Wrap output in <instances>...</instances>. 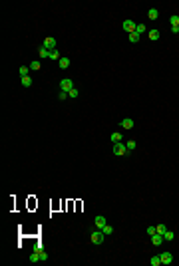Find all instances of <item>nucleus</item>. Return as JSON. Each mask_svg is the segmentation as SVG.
<instances>
[{
	"instance_id": "28",
	"label": "nucleus",
	"mask_w": 179,
	"mask_h": 266,
	"mask_svg": "<svg viewBox=\"0 0 179 266\" xmlns=\"http://www.w3.org/2000/svg\"><path fill=\"white\" fill-rule=\"evenodd\" d=\"M155 228H157V233H159V234H165V230H167V226H165V225H157Z\"/></svg>"
},
{
	"instance_id": "15",
	"label": "nucleus",
	"mask_w": 179,
	"mask_h": 266,
	"mask_svg": "<svg viewBox=\"0 0 179 266\" xmlns=\"http://www.w3.org/2000/svg\"><path fill=\"white\" fill-rule=\"evenodd\" d=\"M30 262H34V264H36V262H42V260H40V254H38V250H34V252L30 254Z\"/></svg>"
},
{
	"instance_id": "24",
	"label": "nucleus",
	"mask_w": 179,
	"mask_h": 266,
	"mask_svg": "<svg viewBox=\"0 0 179 266\" xmlns=\"http://www.w3.org/2000/svg\"><path fill=\"white\" fill-rule=\"evenodd\" d=\"M145 30H147V28H145V24H137V26H135V32H137L139 36H141V34L145 32Z\"/></svg>"
},
{
	"instance_id": "22",
	"label": "nucleus",
	"mask_w": 179,
	"mask_h": 266,
	"mask_svg": "<svg viewBox=\"0 0 179 266\" xmlns=\"http://www.w3.org/2000/svg\"><path fill=\"white\" fill-rule=\"evenodd\" d=\"M38 254H40V260H42V262H46V260H48V254H46V250H44V248H40Z\"/></svg>"
},
{
	"instance_id": "25",
	"label": "nucleus",
	"mask_w": 179,
	"mask_h": 266,
	"mask_svg": "<svg viewBox=\"0 0 179 266\" xmlns=\"http://www.w3.org/2000/svg\"><path fill=\"white\" fill-rule=\"evenodd\" d=\"M102 233H104V234H112L113 233V226L112 225H106L104 228H102Z\"/></svg>"
},
{
	"instance_id": "6",
	"label": "nucleus",
	"mask_w": 179,
	"mask_h": 266,
	"mask_svg": "<svg viewBox=\"0 0 179 266\" xmlns=\"http://www.w3.org/2000/svg\"><path fill=\"white\" fill-rule=\"evenodd\" d=\"M159 258H161V264H171L173 262V254L171 252H163V254H159Z\"/></svg>"
},
{
	"instance_id": "9",
	"label": "nucleus",
	"mask_w": 179,
	"mask_h": 266,
	"mask_svg": "<svg viewBox=\"0 0 179 266\" xmlns=\"http://www.w3.org/2000/svg\"><path fill=\"white\" fill-rule=\"evenodd\" d=\"M121 127H123V129H133V119H132V117L121 119Z\"/></svg>"
},
{
	"instance_id": "19",
	"label": "nucleus",
	"mask_w": 179,
	"mask_h": 266,
	"mask_svg": "<svg viewBox=\"0 0 179 266\" xmlns=\"http://www.w3.org/2000/svg\"><path fill=\"white\" fill-rule=\"evenodd\" d=\"M173 238H175L173 230H165V234H163V240H167V242H169V240H173Z\"/></svg>"
},
{
	"instance_id": "20",
	"label": "nucleus",
	"mask_w": 179,
	"mask_h": 266,
	"mask_svg": "<svg viewBox=\"0 0 179 266\" xmlns=\"http://www.w3.org/2000/svg\"><path fill=\"white\" fill-rule=\"evenodd\" d=\"M28 73H30V68H26V66H20V78H26Z\"/></svg>"
},
{
	"instance_id": "12",
	"label": "nucleus",
	"mask_w": 179,
	"mask_h": 266,
	"mask_svg": "<svg viewBox=\"0 0 179 266\" xmlns=\"http://www.w3.org/2000/svg\"><path fill=\"white\" fill-rule=\"evenodd\" d=\"M58 66L62 68V70L70 68V58H60V60H58Z\"/></svg>"
},
{
	"instance_id": "16",
	"label": "nucleus",
	"mask_w": 179,
	"mask_h": 266,
	"mask_svg": "<svg viewBox=\"0 0 179 266\" xmlns=\"http://www.w3.org/2000/svg\"><path fill=\"white\" fill-rule=\"evenodd\" d=\"M28 68H30V70H32V72H38L40 68H42V64H40L38 60H34V62H32V64H30V66H28Z\"/></svg>"
},
{
	"instance_id": "8",
	"label": "nucleus",
	"mask_w": 179,
	"mask_h": 266,
	"mask_svg": "<svg viewBox=\"0 0 179 266\" xmlns=\"http://www.w3.org/2000/svg\"><path fill=\"white\" fill-rule=\"evenodd\" d=\"M147 18H149V20H157L159 18V10L157 8H149V10H147Z\"/></svg>"
},
{
	"instance_id": "30",
	"label": "nucleus",
	"mask_w": 179,
	"mask_h": 266,
	"mask_svg": "<svg viewBox=\"0 0 179 266\" xmlns=\"http://www.w3.org/2000/svg\"><path fill=\"white\" fill-rule=\"evenodd\" d=\"M155 233H157V228H155V226H147V234H149V236H153Z\"/></svg>"
},
{
	"instance_id": "14",
	"label": "nucleus",
	"mask_w": 179,
	"mask_h": 266,
	"mask_svg": "<svg viewBox=\"0 0 179 266\" xmlns=\"http://www.w3.org/2000/svg\"><path fill=\"white\" fill-rule=\"evenodd\" d=\"M38 56H40V58H50V50H46L44 46H40V50H38Z\"/></svg>"
},
{
	"instance_id": "23",
	"label": "nucleus",
	"mask_w": 179,
	"mask_h": 266,
	"mask_svg": "<svg viewBox=\"0 0 179 266\" xmlns=\"http://www.w3.org/2000/svg\"><path fill=\"white\" fill-rule=\"evenodd\" d=\"M135 145H137V143H135V141H127V143H126V147H127V151H129V153H132V151H133V149H135Z\"/></svg>"
},
{
	"instance_id": "5",
	"label": "nucleus",
	"mask_w": 179,
	"mask_h": 266,
	"mask_svg": "<svg viewBox=\"0 0 179 266\" xmlns=\"http://www.w3.org/2000/svg\"><path fill=\"white\" fill-rule=\"evenodd\" d=\"M94 225H96V228H99V230H102V228L107 225L106 217H104V214H98V217H96V220H94Z\"/></svg>"
},
{
	"instance_id": "26",
	"label": "nucleus",
	"mask_w": 179,
	"mask_h": 266,
	"mask_svg": "<svg viewBox=\"0 0 179 266\" xmlns=\"http://www.w3.org/2000/svg\"><path fill=\"white\" fill-rule=\"evenodd\" d=\"M149 262H151V266H159V264H161V258H159V256H151Z\"/></svg>"
},
{
	"instance_id": "1",
	"label": "nucleus",
	"mask_w": 179,
	"mask_h": 266,
	"mask_svg": "<svg viewBox=\"0 0 179 266\" xmlns=\"http://www.w3.org/2000/svg\"><path fill=\"white\" fill-rule=\"evenodd\" d=\"M104 236H106V234L98 228V230H94V233L90 234V240H92V244H102V242H104Z\"/></svg>"
},
{
	"instance_id": "4",
	"label": "nucleus",
	"mask_w": 179,
	"mask_h": 266,
	"mask_svg": "<svg viewBox=\"0 0 179 266\" xmlns=\"http://www.w3.org/2000/svg\"><path fill=\"white\" fill-rule=\"evenodd\" d=\"M121 26H123V30H126L127 34H132V32H135V26H137V24H135L133 20H123Z\"/></svg>"
},
{
	"instance_id": "2",
	"label": "nucleus",
	"mask_w": 179,
	"mask_h": 266,
	"mask_svg": "<svg viewBox=\"0 0 179 266\" xmlns=\"http://www.w3.org/2000/svg\"><path fill=\"white\" fill-rule=\"evenodd\" d=\"M126 153H129L127 147H126V143H121V141L113 143V155H126Z\"/></svg>"
},
{
	"instance_id": "7",
	"label": "nucleus",
	"mask_w": 179,
	"mask_h": 266,
	"mask_svg": "<svg viewBox=\"0 0 179 266\" xmlns=\"http://www.w3.org/2000/svg\"><path fill=\"white\" fill-rule=\"evenodd\" d=\"M42 46L46 48V50H56V38H46Z\"/></svg>"
},
{
	"instance_id": "31",
	"label": "nucleus",
	"mask_w": 179,
	"mask_h": 266,
	"mask_svg": "<svg viewBox=\"0 0 179 266\" xmlns=\"http://www.w3.org/2000/svg\"><path fill=\"white\" fill-rule=\"evenodd\" d=\"M58 97H60V100H62V101H64V100H68V97H70V95H68L66 92H60V95H58Z\"/></svg>"
},
{
	"instance_id": "18",
	"label": "nucleus",
	"mask_w": 179,
	"mask_h": 266,
	"mask_svg": "<svg viewBox=\"0 0 179 266\" xmlns=\"http://www.w3.org/2000/svg\"><path fill=\"white\" fill-rule=\"evenodd\" d=\"M20 80H22V86H24V87H30V86H32V78H30V76H26V78H20Z\"/></svg>"
},
{
	"instance_id": "17",
	"label": "nucleus",
	"mask_w": 179,
	"mask_h": 266,
	"mask_svg": "<svg viewBox=\"0 0 179 266\" xmlns=\"http://www.w3.org/2000/svg\"><path fill=\"white\" fill-rule=\"evenodd\" d=\"M62 56H60V52H58V48L56 50H50V60H60Z\"/></svg>"
},
{
	"instance_id": "29",
	"label": "nucleus",
	"mask_w": 179,
	"mask_h": 266,
	"mask_svg": "<svg viewBox=\"0 0 179 266\" xmlns=\"http://www.w3.org/2000/svg\"><path fill=\"white\" fill-rule=\"evenodd\" d=\"M169 22H171V26H179V16H171Z\"/></svg>"
},
{
	"instance_id": "27",
	"label": "nucleus",
	"mask_w": 179,
	"mask_h": 266,
	"mask_svg": "<svg viewBox=\"0 0 179 266\" xmlns=\"http://www.w3.org/2000/svg\"><path fill=\"white\" fill-rule=\"evenodd\" d=\"M112 141H113V143L121 141V133H112Z\"/></svg>"
},
{
	"instance_id": "10",
	"label": "nucleus",
	"mask_w": 179,
	"mask_h": 266,
	"mask_svg": "<svg viewBox=\"0 0 179 266\" xmlns=\"http://www.w3.org/2000/svg\"><path fill=\"white\" fill-rule=\"evenodd\" d=\"M151 242H153V244H155V246H159V244H161V242H163V234L155 233V234H153V236H151Z\"/></svg>"
},
{
	"instance_id": "32",
	"label": "nucleus",
	"mask_w": 179,
	"mask_h": 266,
	"mask_svg": "<svg viewBox=\"0 0 179 266\" xmlns=\"http://www.w3.org/2000/svg\"><path fill=\"white\" fill-rule=\"evenodd\" d=\"M171 32L173 34H179V26H171Z\"/></svg>"
},
{
	"instance_id": "11",
	"label": "nucleus",
	"mask_w": 179,
	"mask_h": 266,
	"mask_svg": "<svg viewBox=\"0 0 179 266\" xmlns=\"http://www.w3.org/2000/svg\"><path fill=\"white\" fill-rule=\"evenodd\" d=\"M127 38H129V42H132V44H137V42L141 40V36H139L137 32H132V34H127Z\"/></svg>"
},
{
	"instance_id": "13",
	"label": "nucleus",
	"mask_w": 179,
	"mask_h": 266,
	"mask_svg": "<svg viewBox=\"0 0 179 266\" xmlns=\"http://www.w3.org/2000/svg\"><path fill=\"white\" fill-rule=\"evenodd\" d=\"M147 36H149V40H151V42H155V40H159V36H161V34H159V30H149Z\"/></svg>"
},
{
	"instance_id": "3",
	"label": "nucleus",
	"mask_w": 179,
	"mask_h": 266,
	"mask_svg": "<svg viewBox=\"0 0 179 266\" xmlns=\"http://www.w3.org/2000/svg\"><path fill=\"white\" fill-rule=\"evenodd\" d=\"M60 87H62V92L70 93V89H72V87H74V81L70 80V78H64V80L60 81Z\"/></svg>"
},
{
	"instance_id": "21",
	"label": "nucleus",
	"mask_w": 179,
	"mask_h": 266,
	"mask_svg": "<svg viewBox=\"0 0 179 266\" xmlns=\"http://www.w3.org/2000/svg\"><path fill=\"white\" fill-rule=\"evenodd\" d=\"M68 95H70V97H72V100H76V97H78V95H80L78 87H72V89H70V93H68Z\"/></svg>"
}]
</instances>
